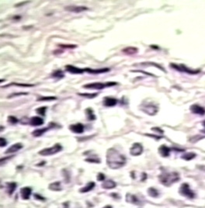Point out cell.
I'll return each instance as SVG.
<instances>
[{"label":"cell","mask_w":205,"mask_h":208,"mask_svg":"<svg viewBox=\"0 0 205 208\" xmlns=\"http://www.w3.org/2000/svg\"><path fill=\"white\" fill-rule=\"evenodd\" d=\"M97 180L99 181H103V180H105V176L103 173H99L98 176H97Z\"/></svg>","instance_id":"f35d334b"},{"label":"cell","mask_w":205,"mask_h":208,"mask_svg":"<svg viewBox=\"0 0 205 208\" xmlns=\"http://www.w3.org/2000/svg\"><path fill=\"white\" fill-rule=\"evenodd\" d=\"M59 47L63 48H76L77 45H73V44H59Z\"/></svg>","instance_id":"e575fe53"},{"label":"cell","mask_w":205,"mask_h":208,"mask_svg":"<svg viewBox=\"0 0 205 208\" xmlns=\"http://www.w3.org/2000/svg\"><path fill=\"white\" fill-rule=\"evenodd\" d=\"M21 197L23 200H28L31 195V189L30 187H24L20 190Z\"/></svg>","instance_id":"9a60e30c"},{"label":"cell","mask_w":205,"mask_h":208,"mask_svg":"<svg viewBox=\"0 0 205 208\" xmlns=\"http://www.w3.org/2000/svg\"><path fill=\"white\" fill-rule=\"evenodd\" d=\"M47 110V107H39L36 110V112L40 116H44L45 115V112Z\"/></svg>","instance_id":"1f68e13d"},{"label":"cell","mask_w":205,"mask_h":208,"mask_svg":"<svg viewBox=\"0 0 205 208\" xmlns=\"http://www.w3.org/2000/svg\"><path fill=\"white\" fill-rule=\"evenodd\" d=\"M62 150V146L59 144H56L51 148H47L39 151V155L42 156H50L57 154Z\"/></svg>","instance_id":"277c9868"},{"label":"cell","mask_w":205,"mask_h":208,"mask_svg":"<svg viewBox=\"0 0 205 208\" xmlns=\"http://www.w3.org/2000/svg\"><path fill=\"white\" fill-rule=\"evenodd\" d=\"M55 99H57V97L55 96H42L38 98L37 101H53Z\"/></svg>","instance_id":"4316f807"},{"label":"cell","mask_w":205,"mask_h":208,"mask_svg":"<svg viewBox=\"0 0 205 208\" xmlns=\"http://www.w3.org/2000/svg\"><path fill=\"white\" fill-rule=\"evenodd\" d=\"M69 129H70L71 131L75 133V134H82L84 131V126L82 124L78 123V124L70 125Z\"/></svg>","instance_id":"9c48e42d"},{"label":"cell","mask_w":205,"mask_h":208,"mask_svg":"<svg viewBox=\"0 0 205 208\" xmlns=\"http://www.w3.org/2000/svg\"><path fill=\"white\" fill-rule=\"evenodd\" d=\"M180 193L184 197H187V198L192 199L194 198L195 194L193 191L190 189V186L188 185L187 183H183L182 186L180 188Z\"/></svg>","instance_id":"5b68a950"},{"label":"cell","mask_w":205,"mask_h":208,"mask_svg":"<svg viewBox=\"0 0 205 208\" xmlns=\"http://www.w3.org/2000/svg\"><path fill=\"white\" fill-rule=\"evenodd\" d=\"M117 85V82H110L106 83H102V82H94V83H90V84H86L83 86V88L88 89H96V90H101L103 89L109 87V86H113Z\"/></svg>","instance_id":"3957f363"},{"label":"cell","mask_w":205,"mask_h":208,"mask_svg":"<svg viewBox=\"0 0 205 208\" xmlns=\"http://www.w3.org/2000/svg\"><path fill=\"white\" fill-rule=\"evenodd\" d=\"M190 110H191L192 113H195V114L201 115V116H203L205 114V109L203 108L201 106L198 105V104H194V105H192L190 107Z\"/></svg>","instance_id":"8fae6325"},{"label":"cell","mask_w":205,"mask_h":208,"mask_svg":"<svg viewBox=\"0 0 205 208\" xmlns=\"http://www.w3.org/2000/svg\"><path fill=\"white\" fill-rule=\"evenodd\" d=\"M171 66L172 68L175 69L176 70L179 71V72H186L189 73V74H198L200 72L199 70H191V69H188L186 66L183 65H176V64H171Z\"/></svg>","instance_id":"8992f818"},{"label":"cell","mask_w":205,"mask_h":208,"mask_svg":"<svg viewBox=\"0 0 205 208\" xmlns=\"http://www.w3.org/2000/svg\"><path fill=\"white\" fill-rule=\"evenodd\" d=\"M143 110L149 115H152V112H151V110H152V112L156 114V112H157V108L156 107V106H154V105H151V106L148 105L144 107Z\"/></svg>","instance_id":"ffe728a7"},{"label":"cell","mask_w":205,"mask_h":208,"mask_svg":"<svg viewBox=\"0 0 205 208\" xmlns=\"http://www.w3.org/2000/svg\"><path fill=\"white\" fill-rule=\"evenodd\" d=\"M102 187L103 189H114V188L116 187V183L113 180H106L102 184Z\"/></svg>","instance_id":"ac0fdd59"},{"label":"cell","mask_w":205,"mask_h":208,"mask_svg":"<svg viewBox=\"0 0 205 208\" xmlns=\"http://www.w3.org/2000/svg\"><path fill=\"white\" fill-rule=\"evenodd\" d=\"M104 208H112L110 206H106V207H105Z\"/></svg>","instance_id":"7bdbcfd3"},{"label":"cell","mask_w":205,"mask_h":208,"mask_svg":"<svg viewBox=\"0 0 205 208\" xmlns=\"http://www.w3.org/2000/svg\"><path fill=\"white\" fill-rule=\"evenodd\" d=\"M20 86V87H33V86H34V85H32V84H20V83H16V82H13V83H10V84L7 85V86H3V87H8V86Z\"/></svg>","instance_id":"83f0119b"},{"label":"cell","mask_w":205,"mask_h":208,"mask_svg":"<svg viewBox=\"0 0 205 208\" xmlns=\"http://www.w3.org/2000/svg\"><path fill=\"white\" fill-rule=\"evenodd\" d=\"M43 124H44V120L40 116H33L32 118L30 120V124L32 126H40Z\"/></svg>","instance_id":"5bb4252c"},{"label":"cell","mask_w":205,"mask_h":208,"mask_svg":"<svg viewBox=\"0 0 205 208\" xmlns=\"http://www.w3.org/2000/svg\"><path fill=\"white\" fill-rule=\"evenodd\" d=\"M143 151V147L142 145L139 143H135L132 147H131V150H130V152H131V155H132L133 156H138V155H140Z\"/></svg>","instance_id":"ba28073f"},{"label":"cell","mask_w":205,"mask_h":208,"mask_svg":"<svg viewBox=\"0 0 205 208\" xmlns=\"http://www.w3.org/2000/svg\"><path fill=\"white\" fill-rule=\"evenodd\" d=\"M126 201L127 202L130 203V204H138V200L137 198L135 196L131 194H128L127 195V197H126Z\"/></svg>","instance_id":"44dd1931"},{"label":"cell","mask_w":205,"mask_h":208,"mask_svg":"<svg viewBox=\"0 0 205 208\" xmlns=\"http://www.w3.org/2000/svg\"><path fill=\"white\" fill-rule=\"evenodd\" d=\"M85 161L89 162H92V163H100V160L99 159H86Z\"/></svg>","instance_id":"74e56055"},{"label":"cell","mask_w":205,"mask_h":208,"mask_svg":"<svg viewBox=\"0 0 205 208\" xmlns=\"http://www.w3.org/2000/svg\"><path fill=\"white\" fill-rule=\"evenodd\" d=\"M106 163L110 168L117 169L126 163V158L116 149L110 148L106 153Z\"/></svg>","instance_id":"6da1fadb"},{"label":"cell","mask_w":205,"mask_h":208,"mask_svg":"<svg viewBox=\"0 0 205 208\" xmlns=\"http://www.w3.org/2000/svg\"><path fill=\"white\" fill-rule=\"evenodd\" d=\"M13 157V156H8V157H6V158H2V159H0V165L5 164L7 161H9L10 159H12Z\"/></svg>","instance_id":"d590c367"},{"label":"cell","mask_w":205,"mask_h":208,"mask_svg":"<svg viewBox=\"0 0 205 208\" xmlns=\"http://www.w3.org/2000/svg\"><path fill=\"white\" fill-rule=\"evenodd\" d=\"M23 145L21 143H16V144H14V145H13L11 146V147H10L9 148L7 149L6 151V154H11V153H15L17 152L18 151H19L20 149L23 148Z\"/></svg>","instance_id":"7c38bea8"},{"label":"cell","mask_w":205,"mask_h":208,"mask_svg":"<svg viewBox=\"0 0 205 208\" xmlns=\"http://www.w3.org/2000/svg\"><path fill=\"white\" fill-rule=\"evenodd\" d=\"M117 103V99L113 97H105L103 99V105L105 107H114Z\"/></svg>","instance_id":"4fadbf2b"},{"label":"cell","mask_w":205,"mask_h":208,"mask_svg":"<svg viewBox=\"0 0 205 208\" xmlns=\"http://www.w3.org/2000/svg\"><path fill=\"white\" fill-rule=\"evenodd\" d=\"M3 82H5V79H0V83H2Z\"/></svg>","instance_id":"b9f144b4"},{"label":"cell","mask_w":205,"mask_h":208,"mask_svg":"<svg viewBox=\"0 0 205 208\" xmlns=\"http://www.w3.org/2000/svg\"><path fill=\"white\" fill-rule=\"evenodd\" d=\"M78 95H80V96H82V97L93 99V98H95L98 95V93H78Z\"/></svg>","instance_id":"f1b7e54d"},{"label":"cell","mask_w":205,"mask_h":208,"mask_svg":"<svg viewBox=\"0 0 205 208\" xmlns=\"http://www.w3.org/2000/svg\"><path fill=\"white\" fill-rule=\"evenodd\" d=\"M86 112L88 113V116H89V120H94L95 119V115L93 114V110L91 109H87Z\"/></svg>","instance_id":"836d02e7"},{"label":"cell","mask_w":205,"mask_h":208,"mask_svg":"<svg viewBox=\"0 0 205 208\" xmlns=\"http://www.w3.org/2000/svg\"><path fill=\"white\" fill-rule=\"evenodd\" d=\"M148 194L150 195L151 197H156L159 196V193H158L157 189H154V188H150V189H148Z\"/></svg>","instance_id":"f546056e"},{"label":"cell","mask_w":205,"mask_h":208,"mask_svg":"<svg viewBox=\"0 0 205 208\" xmlns=\"http://www.w3.org/2000/svg\"><path fill=\"white\" fill-rule=\"evenodd\" d=\"M195 157H196V154H194V153L187 152V153H185V154H183V155L181 156V158H182L183 159H184V160L190 161V160H191V159H194V158H195Z\"/></svg>","instance_id":"cb8c5ba5"},{"label":"cell","mask_w":205,"mask_h":208,"mask_svg":"<svg viewBox=\"0 0 205 208\" xmlns=\"http://www.w3.org/2000/svg\"><path fill=\"white\" fill-rule=\"evenodd\" d=\"M94 187H95V183L91 182V183H89L85 187H83V188H82V189H80V192H81V193H87L89 191L92 190Z\"/></svg>","instance_id":"7402d4cb"},{"label":"cell","mask_w":205,"mask_h":208,"mask_svg":"<svg viewBox=\"0 0 205 208\" xmlns=\"http://www.w3.org/2000/svg\"><path fill=\"white\" fill-rule=\"evenodd\" d=\"M48 127H44V128H40V129H37V130H35L34 131H33L32 134L34 137H40L41 135L45 133V132L48 131Z\"/></svg>","instance_id":"d6986e66"},{"label":"cell","mask_w":205,"mask_h":208,"mask_svg":"<svg viewBox=\"0 0 205 208\" xmlns=\"http://www.w3.org/2000/svg\"><path fill=\"white\" fill-rule=\"evenodd\" d=\"M16 188V183H7V190L10 195L13 194L14 193Z\"/></svg>","instance_id":"603a6c76"},{"label":"cell","mask_w":205,"mask_h":208,"mask_svg":"<svg viewBox=\"0 0 205 208\" xmlns=\"http://www.w3.org/2000/svg\"><path fill=\"white\" fill-rule=\"evenodd\" d=\"M65 10L68 12H72V13H82V12L85 11V10H88V8L85 7V6H72V5H71V6H65Z\"/></svg>","instance_id":"52a82bcc"},{"label":"cell","mask_w":205,"mask_h":208,"mask_svg":"<svg viewBox=\"0 0 205 208\" xmlns=\"http://www.w3.org/2000/svg\"><path fill=\"white\" fill-rule=\"evenodd\" d=\"M8 122L10 124H16L18 122V119L14 116H10L8 117Z\"/></svg>","instance_id":"d6a6232c"},{"label":"cell","mask_w":205,"mask_h":208,"mask_svg":"<svg viewBox=\"0 0 205 208\" xmlns=\"http://www.w3.org/2000/svg\"><path fill=\"white\" fill-rule=\"evenodd\" d=\"M180 180L179 174L176 172H162L159 176V180L165 186H170Z\"/></svg>","instance_id":"7a4b0ae2"},{"label":"cell","mask_w":205,"mask_h":208,"mask_svg":"<svg viewBox=\"0 0 205 208\" xmlns=\"http://www.w3.org/2000/svg\"><path fill=\"white\" fill-rule=\"evenodd\" d=\"M159 152L160 153V155L162 157H167L169 155L170 149H169V147L165 146V145H161L159 148Z\"/></svg>","instance_id":"e0dca14e"},{"label":"cell","mask_w":205,"mask_h":208,"mask_svg":"<svg viewBox=\"0 0 205 208\" xmlns=\"http://www.w3.org/2000/svg\"><path fill=\"white\" fill-rule=\"evenodd\" d=\"M6 145H7L6 140L3 138H0V148L5 147Z\"/></svg>","instance_id":"8d00e7d4"},{"label":"cell","mask_w":205,"mask_h":208,"mask_svg":"<svg viewBox=\"0 0 205 208\" xmlns=\"http://www.w3.org/2000/svg\"><path fill=\"white\" fill-rule=\"evenodd\" d=\"M49 189L51 190H56L59 191L61 190V185H60V183H51L49 186Z\"/></svg>","instance_id":"484cf974"},{"label":"cell","mask_w":205,"mask_h":208,"mask_svg":"<svg viewBox=\"0 0 205 208\" xmlns=\"http://www.w3.org/2000/svg\"><path fill=\"white\" fill-rule=\"evenodd\" d=\"M123 51L127 54H135L136 52H138V49L134 48V47H128V48L123 49Z\"/></svg>","instance_id":"d4e9b609"},{"label":"cell","mask_w":205,"mask_h":208,"mask_svg":"<svg viewBox=\"0 0 205 208\" xmlns=\"http://www.w3.org/2000/svg\"><path fill=\"white\" fill-rule=\"evenodd\" d=\"M27 95V93H24V92H21V93H13L10 95L9 97H14V96H19V95Z\"/></svg>","instance_id":"ab89813d"},{"label":"cell","mask_w":205,"mask_h":208,"mask_svg":"<svg viewBox=\"0 0 205 208\" xmlns=\"http://www.w3.org/2000/svg\"><path fill=\"white\" fill-rule=\"evenodd\" d=\"M52 76L55 77V78H64V74H63V72H61V71H56V72H55L52 74Z\"/></svg>","instance_id":"4dcf8cb0"},{"label":"cell","mask_w":205,"mask_h":208,"mask_svg":"<svg viewBox=\"0 0 205 208\" xmlns=\"http://www.w3.org/2000/svg\"><path fill=\"white\" fill-rule=\"evenodd\" d=\"M4 130V127L2 126H0V131H2Z\"/></svg>","instance_id":"60d3db41"},{"label":"cell","mask_w":205,"mask_h":208,"mask_svg":"<svg viewBox=\"0 0 205 208\" xmlns=\"http://www.w3.org/2000/svg\"><path fill=\"white\" fill-rule=\"evenodd\" d=\"M203 125H204V126L205 127V120H204V122H203Z\"/></svg>","instance_id":"ee69618b"},{"label":"cell","mask_w":205,"mask_h":208,"mask_svg":"<svg viewBox=\"0 0 205 208\" xmlns=\"http://www.w3.org/2000/svg\"><path fill=\"white\" fill-rule=\"evenodd\" d=\"M65 70L71 74H82V73L85 72L84 69H79V68L70 65L65 66Z\"/></svg>","instance_id":"30bf717a"},{"label":"cell","mask_w":205,"mask_h":208,"mask_svg":"<svg viewBox=\"0 0 205 208\" xmlns=\"http://www.w3.org/2000/svg\"><path fill=\"white\" fill-rule=\"evenodd\" d=\"M85 72L91 73V74H100V73H105L110 71L109 69H84Z\"/></svg>","instance_id":"2e32d148"}]
</instances>
